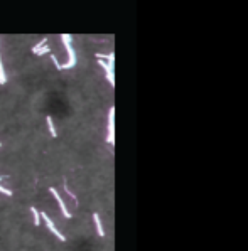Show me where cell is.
<instances>
[{"mask_svg": "<svg viewBox=\"0 0 248 251\" xmlns=\"http://www.w3.org/2000/svg\"><path fill=\"white\" fill-rule=\"evenodd\" d=\"M46 44H47V37H42V41H41V42H37V44H36V46L32 47V52H34V51H37V49H41V47H44Z\"/></svg>", "mask_w": 248, "mask_h": 251, "instance_id": "cell-9", "label": "cell"}, {"mask_svg": "<svg viewBox=\"0 0 248 251\" xmlns=\"http://www.w3.org/2000/svg\"><path fill=\"white\" fill-rule=\"evenodd\" d=\"M64 191H66V194L69 195V197H73V201H76V195H74V194H73V192L69 191V187L66 186V182H64Z\"/></svg>", "mask_w": 248, "mask_h": 251, "instance_id": "cell-11", "label": "cell"}, {"mask_svg": "<svg viewBox=\"0 0 248 251\" xmlns=\"http://www.w3.org/2000/svg\"><path fill=\"white\" fill-rule=\"evenodd\" d=\"M41 218H42V221L46 223V226H47V228H49V231H51L52 234H54V236H56L57 239H59V241H66L64 234H63V232L59 231V229H57L56 226H54V223H52V219L49 218V216H47L46 212H41Z\"/></svg>", "mask_w": 248, "mask_h": 251, "instance_id": "cell-3", "label": "cell"}, {"mask_svg": "<svg viewBox=\"0 0 248 251\" xmlns=\"http://www.w3.org/2000/svg\"><path fill=\"white\" fill-rule=\"evenodd\" d=\"M93 221H95V228H96L98 236H105V229H103V224H101V219H100V214L96 212L93 214Z\"/></svg>", "mask_w": 248, "mask_h": 251, "instance_id": "cell-5", "label": "cell"}, {"mask_svg": "<svg viewBox=\"0 0 248 251\" xmlns=\"http://www.w3.org/2000/svg\"><path fill=\"white\" fill-rule=\"evenodd\" d=\"M46 121H47V126H49V131H51V137H54V138H56L57 133H56V126H54V121H52V118H51V116H47Z\"/></svg>", "mask_w": 248, "mask_h": 251, "instance_id": "cell-7", "label": "cell"}, {"mask_svg": "<svg viewBox=\"0 0 248 251\" xmlns=\"http://www.w3.org/2000/svg\"><path fill=\"white\" fill-rule=\"evenodd\" d=\"M49 192H51L52 195H54V199L57 201V204H59V209H61V212H63V216H64L66 219H69L71 216H73V214L69 212V211H68V207H66V202L64 201H63V197L59 194H57V191L56 189H54V187H49Z\"/></svg>", "mask_w": 248, "mask_h": 251, "instance_id": "cell-4", "label": "cell"}, {"mask_svg": "<svg viewBox=\"0 0 248 251\" xmlns=\"http://www.w3.org/2000/svg\"><path fill=\"white\" fill-rule=\"evenodd\" d=\"M106 142L110 145L115 143V108H110L108 111V135H106Z\"/></svg>", "mask_w": 248, "mask_h": 251, "instance_id": "cell-2", "label": "cell"}, {"mask_svg": "<svg viewBox=\"0 0 248 251\" xmlns=\"http://www.w3.org/2000/svg\"><path fill=\"white\" fill-rule=\"evenodd\" d=\"M31 214H32L34 224H36V226H39V224H41V212H39L36 207H31Z\"/></svg>", "mask_w": 248, "mask_h": 251, "instance_id": "cell-6", "label": "cell"}, {"mask_svg": "<svg viewBox=\"0 0 248 251\" xmlns=\"http://www.w3.org/2000/svg\"><path fill=\"white\" fill-rule=\"evenodd\" d=\"M47 52H51V49L47 46H44V47H41V49H37V51H34V54H36V56H42V54H47Z\"/></svg>", "mask_w": 248, "mask_h": 251, "instance_id": "cell-8", "label": "cell"}, {"mask_svg": "<svg viewBox=\"0 0 248 251\" xmlns=\"http://www.w3.org/2000/svg\"><path fill=\"white\" fill-rule=\"evenodd\" d=\"M0 192H2V194H5V195H12V191H10V189H7V187H4L2 186V184H0Z\"/></svg>", "mask_w": 248, "mask_h": 251, "instance_id": "cell-10", "label": "cell"}, {"mask_svg": "<svg viewBox=\"0 0 248 251\" xmlns=\"http://www.w3.org/2000/svg\"><path fill=\"white\" fill-rule=\"evenodd\" d=\"M61 39H63V44H64L66 51H68L69 61L64 62V64H61V62H57L56 56H51V59H52V62H54V66H56V69H71V68L76 64V52H74V49H73V46H71V41H73V39H71V36H68V34H63Z\"/></svg>", "mask_w": 248, "mask_h": 251, "instance_id": "cell-1", "label": "cell"}]
</instances>
